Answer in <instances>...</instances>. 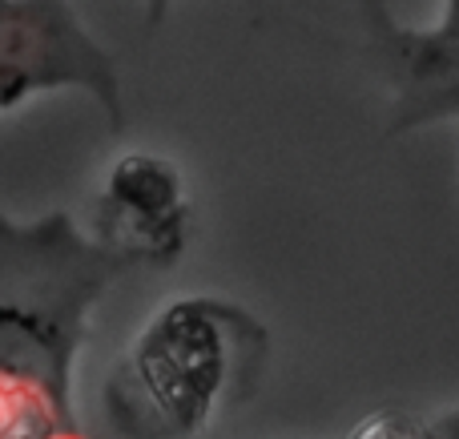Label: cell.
<instances>
[{"instance_id":"obj_8","label":"cell","mask_w":459,"mask_h":439,"mask_svg":"<svg viewBox=\"0 0 459 439\" xmlns=\"http://www.w3.org/2000/svg\"><path fill=\"white\" fill-rule=\"evenodd\" d=\"M73 439H81V435H73Z\"/></svg>"},{"instance_id":"obj_2","label":"cell","mask_w":459,"mask_h":439,"mask_svg":"<svg viewBox=\"0 0 459 439\" xmlns=\"http://www.w3.org/2000/svg\"><path fill=\"white\" fill-rule=\"evenodd\" d=\"M266 327L218 295H182L142 323L105 383L117 439H202L254 387Z\"/></svg>"},{"instance_id":"obj_4","label":"cell","mask_w":459,"mask_h":439,"mask_svg":"<svg viewBox=\"0 0 459 439\" xmlns=\"http://www.w3.org/2000/svg\"><path fill=\"white\" fill-rule=\"evenodd\" d=\"M89 234L121 271H169L182 263L194 238V198L178 161L158 150L117 153L97 190Z\"/></svg>"},{"instance_id":"obj_6","label":"cell","mask_w":459,"mask_h":439,"mask_svg":"<svg viewBox=\"0 0 459 439\" xmlns=\"http://www.w3.org/2000/svg\"><path fill=\"white\" fill-rule=\"evenodd\" d=\"M169 4H174V0H145V24H150V32L161 29V21L169 16Z\"/></svg>"},{"instance_id":"obj_5","label":"cell","mask_w":459,"mask_h":439,"mask_svg":"<svg viewBox=\"0 0 459 439\" xmlns=\"http://www.w3.org/2000/svg\"><path fill=\"white\" fill-rule=\"evenodd\" d=\"M371 56L387 81V133L459 121V0H439L431 24H407L391 0H359Z\"/></svg>"},{"instance_id":"obj_3","label":"cell","mask_w":459,"mask_h":439,"mask_svg":"<svg viewBox=\"0 0 459 439\" xmlns=\"http://www.w3.org/2000/svg\"><path fill=\"white\" fill-rule=\"evenodd\" d=\"M53 93H85L113 137L126 129L117 56L89 32L77 4L0 0V113Z\"/></svg>"},{"instance_id":"obj_1","label":"cell","mask_w":459,"mask_h":439,"mask_svg":"<svg viewBox=\"0 0 459 439\" xmlns=\"http://www.w3.org/2000/svg\"><path fill=\"white\" fill-rule=\"evenodd\" d=\"M117 258L65 210L0 214V439H73L77 359Z\"/></svg>"},{"instance_id":"obj_7","label":"cell","mask_w":459,"mask_h":439,"mask_svg":"<svg viewBox=\"0 0 459 439\" xmlns=\"http://www.w3.org/2000/svg\"><path fill=\"white\" fill-rule=\"evenodd\" d=\"M439 432H447V435L459 439V411H447V416L439 419Z\"/></svg>"}]
</instances>
